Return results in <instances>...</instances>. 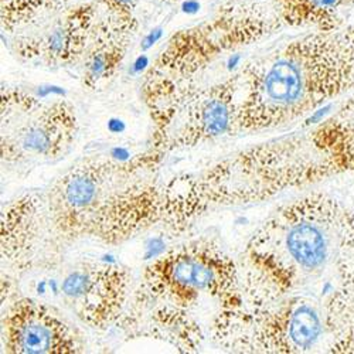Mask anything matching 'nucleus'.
I'll list each match as a JSON object with an SVG mask.
<instances>
[{
  "instance_id": "nucleus-1",
  "label": "nucleus",
  "mask_w": 354,
  "mask_h": 354,
  "mask_svg": "<svg viewBox=\"0 0 354 354\" xmlns=\"http://www.w3.org/2000/svg\"><path fill=\"white\" fill-rule=\"evenodd\" d=\"M259 257L286 292L354 329V205L322 193L283 205L261 228Z\"/></svg>"
},
{
  "instance_id": "nucleus-2",
  "label": "nucleus",
  "mask_w": 354,
  "mask_h": 354,
  "mask_svg": "<svg viewBox=\"0 0 354 354\" xmlns=\"http://www.w3.org/2000/svg\"><path fill=\"white\" fill-rule=\"evenodd\" d=\"M241 81L237 125L258 131L290 124L353 90L354 46L344 32L310 35L248 64Z\"/></svg>"
},
{
  "instance_id": "nucleus-3",
  "label": "nucleus",
  "mask_w": 354,
  "mask_h": 354,
  "mask_svg": "<svg viewBox=\"0 0 354 354\" xmlns=\"http://www.w3.org/2000/svg\"><path fill=\"white\" fill-rule=\"evenodd\" d=\"M354 170V129L335 115L304 136L265 143L220 165L204 180L213 200H258Z\"/></svg>"
},
{
  "instance_id": "nucleus-4",
  "label": "nucleus",
  "mask_w": 354,
  "mask_h": 354,
  "mask_svg": "<svg viewBox=\"0 0 354 354\" xmlns=\"http://www.w3.org/2000/svg\"><path fill=\"white\" fill-rule=\"evenodd\" d=\"M62 185L54 216L63 230L113 241L159 216L158 189L128 166L88 163L67 174Z\"/></svg>"
},
{
  "instance_id": "nucleus-5",
  "label": "nucleus",
  "mask_w": 354,
  "mask_h": 354,
  "mask_svg": "<svg viewBox=\"0 0 354 354\" xmlns=\"http://www.w3.org/2000/svg\"><path fill=\"white\" fill-rule=\"evenodd\" d=\"M274 27L261 8L225 6L213 20L173 36L158 58L155 74H193L221 53L257 41Z\"/></svg>"
},
{
  "instance_id": "nucleus-6",
  "label": "nucleus",
  "mask_w": 354,
  "mask_h": 354,
  "mask_svg": "<svg viewBox=\"0 0 354 354\" xmlns=\"http://www.w3.org/2000/svg\"><path fill=\"white\" fill-rule=\"evenodd\" d=\"M145 281L153 298L169 304H192L201 293L224 301L237 285V271L220 250L197 243L158 257Z\"/></svg>"
},
{
  "instance_id": "nucleus-7",
  "label": "nucleus",
  "mask_w": 354,
  "mask_h": 354,
  "mask_svg": "<svg viewBox=\"0 0 354 354\" xmlns=\"http://www.w3.org/2000/svg\"><path fill=\"white\" fill-rule=\"evenodd\" d=\"M98 5L81 3L48 17V23L16 41L17 55L27 62L68 66L84 57L98 21Z\"/></svg>"
},
{
  "instance_id": "nucleus-8",
  "label": "nucleus",
  "mask_w": 354,
  "mask_h": 354,
  "mask_svg": "<svg viewBox=\"0 0 354 354\" xmlns=\"http://www.w3.org/2000/svg\"><path fill=\"white\" fill-rule=\"evenodd\" d=\"M127 275L113 265L91 268L88 271H74L63 282L62 290L73 302L74 310L93 326L109 323L121 309Z\"/></svg>"
},
{
  "instance_id": "nucleus-9",
  "label": "nucleus",
  "mask_w": 354,
  "mask_h": 354,
  "mask_svg": "<svg viewBox=\"0 0 354 354\" xmlns=\"http://www.w3.org/2000/svg\"><path fill=\"white\" fill-rule=\"evenodd\" d=\"M8 347L13 353H73L74 337L67 324L32 301L17 304L6 322Z\"/></svg>"
},
{
  "instance_id": "nucleus-10",
  "label": "nucleus",
  "mask_w": 354,
  "mask_h": 354,
  "mask_svg": "<svg viewBox=\"0 0 354 354\" xmlns=\"http://www.w3.org/2000/svg\"><path fill=\"white\" fill-rule=\"evenodd\" d=\"M241 84V74L213 85L192 98L185 129L174 140V146H190L217 138L232 129L239 121L240 105L235 95Z\"/></svg>"
},
{
  "instance_id": "nucleus-11",
  "label": "nucleus",
  "mask_w": 354,
  "mask_h": 354,
  "mask_svg": "<svg viewBox=\"0 0 354 354\" xmlns=\"http://www.w3.org/2000/svg\"><path fill=\"white\" fill-rule=\"evenodd\" d=\"M136 27V17L102 15L98 19L84 54V84L94 88L115 75Z\"/></svg>"
},
{
  "instance_id": "nucleus-12",
  "label": "nucleus",
  "mask_w": 354,
  "mask_h": 354,
  "mask_svg": "<svg viewBox=\"0 0 354 354\" xmlns=\"http://www.w3.org/2000/svg\"><path fill=\"white\" fill-rule=\"evenodd\" d=\"M74 132L75 115L71 106L57 102L17 129L16 143L30 155L55 156L70 143Z\"/></svg>"
},
{
  "instance_id": "nucleus-13",
  "label": "nucleus",
  "mask_w": 354,
  "mask_h": 354,
  "mask_svg": "<svg viewBox=\"0 0 354 354\" xmlns=\"http://www.w3.org/2000/svg\"><path fill=\"white\" fill-rule=\"evenodd\" d=\"M353 5L354 0H275L277 20L292 27L313 26L320 32H332L340 10Z\"/></svg>"
},
{
  "instance_id": "nucleus-14",
  "label": "nucleus",
  "mask_w": 354,
  "mask_h": 354,
  "mask_svg": "<svg viewBox=\"0 0 354 354\" xmlns=\"http://www.w3.org/2000/svg\"><path fill=\"white\" fill-rule=\"evenodd\" d=\"M68 0H0V20L8 33L24 30L66 9Z\"/></svg>"
},
{
  "instance_id": "nucleus-15",
  "label": "nucleus",
  "mask_w": 354,
  "mask_h": 354,
  "mask_svg": "<svg viewBox=\"0 0 354 354\" xmlns=\"http://www.w3.org/2000/svg\"><path fill=\"white\" fill-rule=\"evenodd\" d=\"M140 0H98V9L104 15L118 16V17H135V10Z\"/></svg>"
},
{
  "instance_id": "nucleus-16",
  "label": "nucleus",
  "mask_w": 354,
  "mask_h": 354,
  "mask_svg": "<svg viewBox=\"0 0 354 354\" xmlns=\"http://www.w3.org/2000/svg\"><path fill=\"white\" fill-rule=\"evenodd\" d=\"M336 116H339L340 120L354 125V88L350 91V97L348 100L344 102V105L339 109V112L336 113Z\"/></svg>"
},
{
  "instance_id": "nucleus-17",
  "label": "nucleus",
  "mask_w": 354,
  "mask_h": 354,
  "mask_svg": "<svg viewBox=\"0 0 354 354\" xmlns=\"http://www.w3.org/2000/svg\"><path fill=\"white\" fill-rule=\"evenodd\" d=\"M146 250H147V252H146V258L145 259L158 258L165 251V243L160 239H153V240L149 241V244H147Z\"/></svg>"
},
{
  "instance_id": "nucleus-18",
  "label": "nucleus",
  "mask_w": 354,
  "mask_h": 354,
  "mask_svg": "<svg viewBox=\"0 0 354 354\" xmlns=\"http://www.w3.org/2000/svg\"><path fill=\"white\" fill-rule=\"evenodd\" d=\"M111 156L120 162H127L131 155L127 149H124V147H115V149L111 152Z\"/></svg>"
},
{
  "instance_id": "nucleus-19",
  "label": "nucleus",
  "mask_w": 354,
  "mask_h": 354,
  "mask_svg": "<svg viewBox=\"0 0 354 354\" xmlns=\"http://www.w3.org/2000/svg\"><path fill=\"white\" fill-rule=\"evenodd\" d=\"M108 128H109V131L113 132V133H120V132H122V131L125 129V125H124V122L120 121V120H111Z\"/></svg>"
},
{
  "instance_id": "nucleus-20",
  "label": "nucleus",
  "mask_w": 354,
  "mask_h": 354,
  "mask_svg": "<svg viewBox=\"0 0 354 354\" xmlns=\"http://www.w3.org/2000/svg\"><path fill=\"white\" fill-rule=\"evenodd\" d=\"M44 288H46V283H44V282H41V285H39V288H37L39 293H44Z\"/></svg>"
},
{
  "instance_id": "nucleus-21",
  "label": "nucleus",
  "mask_w": 354,
  "mask_h": 354,
  "mask_svg": "<svg viewBox=\"0 0 354 354\" xmlns=\"http://www.w3.org/2000/svg\"><path fill=\"white\" fill-rule=\"evenodd\" d=\"M159 2H162V3H176V2H179V0H159Z\"/></svg>"
}]
</instances>
